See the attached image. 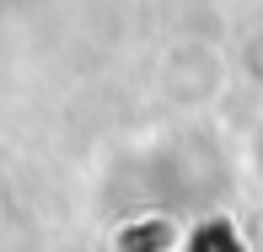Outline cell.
Listing matches in <instances>:
<instances>
[{"instance_id":"cell-1","label":"cell","mask_w":263,"mask_h":252,"mask_svg":"<svg viewBox=\"0 0 263 252\" xmlns=\"http://www.w3.org/2000/svg\"><path fill=\"white\" fill-rule=\"evenodd\" d=\"M188 252H242V242H236V231L226 220H215V225H204V231L194 236V247Z\"/></svg>"}]
</instances>
